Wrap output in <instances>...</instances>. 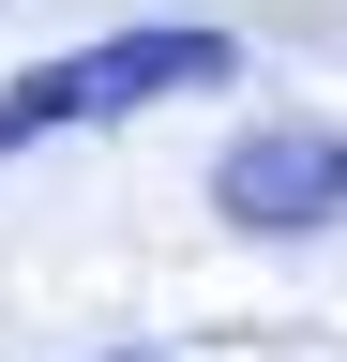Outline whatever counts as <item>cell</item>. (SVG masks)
Segmentation results:
<instances>
[{"instance_id": "2", "label": "cell", "mask_w": 347, "mask_h": 362, "mask_svg": "<svg viewBox=\"0 0 347 362\" xmlns=\"http://www.w3.org/2000/svg\"><path fill=\"white\" fill-rule=\"evenodd\" d=\"M211 211L242 242H287V226H347V121H272L211 166Z\"/></svg>"}, {"instance_id": "1", "label": "cell", "mask_w": 347, "mask_h": 362, "mask_svg": "<svg viewBox=\"0 0 347 362\" xmlns=\"http://www.w3.org/2000/svg\"><path fill=\"white\" fill-rule=\"evenodd\" d=\"M211 76H242V45L227 30H106V45H76V61H30V76H0V151H30V136H76V121H136L166 106V90H211Z\"/></svg>"}, {"instance_id": "3", "label": "cell", "mask_w": 347, "mask_h": 362, "mask_svg": "<svg viewBox=\"0 0 347 362\" xmlns=\"http://www.w3.org/2000/svg\"><path fill=\"white\" fill-rule=\"evenodd\" d=\"M121 362H151V347H121Z\"/></svg>"}]
</instances>
